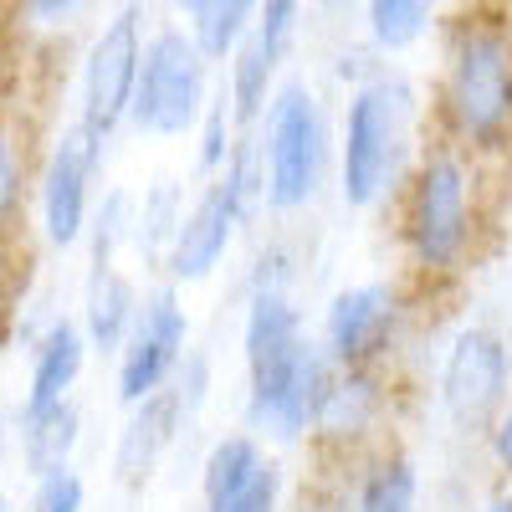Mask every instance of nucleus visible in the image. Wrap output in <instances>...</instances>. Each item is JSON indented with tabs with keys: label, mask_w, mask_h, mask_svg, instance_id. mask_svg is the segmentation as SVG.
I'll return each instance as SVG.
<instances>
[{
	"label": "nucleus",
	"mask_w": 512,
	"mask_h": 512,
	"mask_svg": "<svg viewBox=\"0 0 512 512\" xmlns=\"http://www.w3.org/2000/svg\"><path fill=\"white\" fill-rule=\"evenodd\" d=\"M410 123H415L410 82L374 77L354 93L349 118H344V154H338V180H344L349 205L369 210L390 195L410 149Z\"/></svg>",
	"instance_id": "f257e3e1"
},
{
	"label": "nucleus",
	"mask_w": 512,
	"mask_h": 512,
	"mask_svg": "<svg viewBox=\"0 0 512 512\" xmlns=\"http://www.w3.org/2000/svg\"><path fill=\"white\" fill-rule=\"evenodd\" d=\"M210 108V52L195 41L190 26H159L144 41V67L128 123L149 139L195 134Z\"/></svg>",
	"instance_id": "f03ea898"
},
{
	"label": "nucleus",
	"mask_w": 512,
	"mask_h": 512,
	"mask_svg": "<svg viewBox=\"0 0 512 512\" xmlns=\"http://www.w3.org/2000/svg\"><path fill=\"white\" fill-rule=\"evenodd\" d=\"M328 159L323 108L308 82H282L262 108V164H267V205L297 210L318 195Z\"/></svg>",
	"instance_id": "7ed1b4c3"
},
{
	"label": "nucleus",
	"mask_w": 512,
	"mask_h": 512,
	"mask_svg": "<svg viewBox=\"0 0 512 512\" xmlns=\"http://www.w3.org/2000/svg\"><path fill=\"white\" fill-rule=\"evenodd\" d=\"M144 11L139 6H118L88 41L82 52V77H77V123H88L93 134H113L128 123L139 88V67H144Z\"/></svg>",
	"instance_id": "20e7f679"
},
{
	"label": "nucleus",
	"mask_w": 512,
	"mask_h": 512,
	"mask_svg": "<svg viewBox=\"0 0 512 512\" xmlns=\"http://www.w3.org/2000/svg\"><path fill=\"white\" fill-rule=\"evenodd\" d=\"M446 103L466 139L492 144L512 123V41L492 26L461 31L451 72H446Z\"/></svg>",
	"instance_id": "39448f33"
},
{
	"label": "nucleus",
	"mask_w": 512,
	"mask_h": 512,
	"mask_svg": "<svg viewBox=\"0 0 512 512\" xmlns=\"http://www.w3.org/2000/svg\"><path fill=\"white\" fill-rule=\"evenodd\" d=\"M328 374H333L328 354L313 349L308 338L292 344V349H282V354H272V359L246 364V379H251L246 420H251V431L277 436V441H297L318 420Z\"/></svg>",
	"instance_id": "423d86ee"
},
{
	"label": "nucleus",
	"mask_w": 512,
	"mask_h": 512,
	"mask_svg": "<svg viewBox=\"0 0 512 512\" xmlns=\"http://www.w3.org/2000/svg\"><path fill=\"white\" fill-rule=\"evenodd\" d=\"M103 134H93L88 123H72L62 128V139L52 144L47 154V169H41V190H36V205H41V231H47L52 246H77L88 236V221H93V180L103 169Z\"/></svg>",
	"instance_id": "0eeeda50"
},
{
	"label": "nucleus",
	"mask_w": 512,
	"mask_h": 512,
	"mask_svg": "<svg viewBox=\"0 0 512 512\" xmlns=\"http://www.w3.org/2000/svg\"><path fill=\"white\" fill-rule=\"evenodd\" d=\"M185 338H190V318L180 308V297L159 287L139 303V318L128 328L123 349H118V400L134 405L154 390H164L169 374L185 359Z\"/></svg>",
	"instance_id": "6e6552de"
},
{
	"label": "nucleus",
	"mask_w": 512,
	"mask_h": 512,
	"mask_svg": "<svg viewBox=\"0 0 512 512\" xmlns=\"http://www.w3.org/2000/svg\"><path fill=\"white\" fill-rule=\"evenodd\" d=\"M303 6H308V0H262L251 31L241 36V47L226 57L231 62L226 98H231L236 123L262 118V108L272 98V82H277V72H282V62L292 52V41H297V26H303Z\"/></svg>",
	"instance_id": "1a4fd4ad"
},
{
	"label": "nucleus",
	"mask_w": 512,
	"mask_h": 512,
	"mask_svg": "<svg viewBox=\"0 0 512 512\" xmlns=\"http://www.w3.org/2000/svg\"><path fill=\"white\" fill-rule=\"evenodd\" d=\"M507 349L502 338L487 333V328H466L456 333V344L446 354V369H441V400H446V415L461 425V431H477L497 415V405L507 400Z\"/></svg>",
	"instance_id": "9d476101"
},
{
	"label": "nucleus",
	"mask_w": 512,
	"mask_h": 512,
	"mask_svg": "<svg viewBox=\"0 0 512 512\" xmlns=\"http://www.w3.org/2000/svg\"><path fill=\"white\" fill-rule=\"evenodd\" d=\"M466 236H472V205H466V175L456 159H431L410 195V241L425 267H451Z\"/></svg>",
	"instance_id": "9b49d317"
},
{
	"label": "nucleus",
	"mask_w": 512,
	"mask_h": 512,
	"mask_svg": "<svg viewBox=\"0 0 512 512\" xmlns=\"http://www.w3.org/2000/svg\"><path fill=\"white\" fill-rule=\"evenodd\" d=\"M128 410H134V415H128L123 431H118L113 472H118V482L139 487V482H149L159 472V461L169 456V446L180 441V431H185V420L195 415V405H190V395L180 390V384H164V390L134 400Z\"/></svg>",
	"instance_id": "f8f14e48"
},
{
	"label": "nucleus",
	"mask_w": 512,
	"mask_h": 512,
	"mask_svg": "<svg viewBox=\"0 0 512 512\" xmlns=\"http://www.w3.org/2000/svg\"><path fill=\"white\" fill-rule=\"evenodd\" d=\"M390 323H395V297H390V287H379V282L349 287V292H338L333 303H328L323 349H328L333 364L354 369V364H364L369 354H379Z\"/></svg>",
	"instance_id": "ddd939ff"
},
{
	"label": "nucleus",
	"mask_w": 512,
	"mask_h": 512,
	"mask_svg": "<svg viewBox=\"0 0 512 512\" xmlns=\"http://www.w3.org/2000/svg\"><path fill=\"white\" fill-rule=\"evenodd\" d=\"M88 333L77 323L57 318L47 323V333L31 344V374H26V395H21V410H41V405H62L72 400V384L88 369Z\"/></svg>",
	"instance_id": "4468645a"
},
{
	"label": "nucleus",
	"mask_w": 512,
	"mask_h": 512,
	"mask_svg": "<svg viewBox=\"0 0 512 512\" xmlns=\"http://www.w3.org/2000/svg\"><path fill=\"white\" fill-rule=\"evenodd\" d=\"M139 287L128 282L118 267H98L88 272V308H82V333H88V344L103 349V354H118L128 328L139 318Z\"/></svg>",
	"instance_id": "2eb2a0df"
},
{
	"label": "nucleus",
	"mask_w": 512,
	"mask_h": 512,
	"mask_svg": "<svg viewBox=\"0 0 512 512\" xmlns=\"http://www.w3.org/2000/svg\"><path fill=\"white\" fill-rule=\"evenodd\" d=\"M77 436H82V420H77L72 400L41 405V410H21V461H26V472L47 477V472L72 466Z\"/></svg>",
	"instance_id": "dca6fc26"
},
{
	"label": "nucleus",
	"mask_w": 512,
	"mask_h": 512,
	"mask_svg": "<svg viewBox=\"0 0 512 512\" xmlns=\"http://www.w3.org/2000/svg\"><path fill=\"white\" fill-rule=\"evenodd\" d=\"M180 216H185V195L175 180H154L139 200H134V251L144 267H164L169 256V241L180 231Z\"/></svg>",
	"instance_id": "f3484780"
},
{
	"label": "nucleus",
	"mask_w": 512,
	"mask_h": 512,
	"mask_svg": "<svg viewBox=\"0 0 512 512\" xmlns=\"http://www.w3.org/2000/svg\"><path fill=\"white\" fill-rule=\"evenodd\" d=\"M256 6H262V0H190V6H185V26L210 52V62H226L241 47V36L251 31Z\"/></svg>",
	"instance_id": "a211bd4d"
},
{
	"label": "nucleus",
	"mask_w": 512,
	"mask_h": 512,
	"mask_svg": "<svg viewBox=\"0 0 512 512\" xmlns=\"http://www.w3.org/2000/svg\"><path fill=\"white\" fill-rule=\"evenodd\" d=\"M441 0H364V31L379 52H410L431 31Z\"/></svg>",
	"instance_id": "6ab92c4d"
},
{
	"label": "nucleus",
	"mask_w": 512,
	"mask_h": 512,
	"mask_svg": "<svg viewBox=\"0 0 512 512\" xmlns=\"http://www.w3.org/2000/svg\"><path fill=\"white\" fill-rule=\"evenodd\" d=\"M267 466V456L256 451V441L251 436H226V441H216V451L205 456V512H221L256 472Z\"/></svg>",
	"instance_id": "aec40b11"
},
{
	"label": "nucleus",
	"mask_w": 512,
	"mask_h": 512,
	"mask_svg": "<svg viewBox=\"0 0 512 512\" xmlns=\"http://www.w3.org/2000/svg\"><path fill=\"white\" fill-rule=\"evenodd\" d=\"M374 415V390L349 369V374H328V390H323V405H318V431H359V425Z\"/></svg>",
	"instance_id": "412c9836"
},
{
	"label": "nucleus",
	"mask_w": 512,
	"mask_h": 512,
	"mask_svg": "<svg viewBox=\"0 0 512 512\" xmlns=\"http://www.w3.org/2000/svg\"><path fill=\"white\" fill-rule=\"evenodd\" d=\"M359 512H415V472L405 461H390L364 482Z\"/></svg>",
	"instance_id": "4be33fe9"
},
{
	"label": "nucleus",
	"mask_w": 512,
	"mask_h": 512,
	"mask_svg": "<svg viewBox=\"0 0 512 512\" xmlns=\"http://www.w3.org/2000/svg\"><path fill=\"white\" fill-rule=\"evenodd\" d=\"M82 507H88V487H82V477L72 472V466L36 477L31 502H26V512H82Z\"/></svg>",
	"instance_id": "5701e85b"
},
{
	"label": "nucleus",
	"mask_w": 512,
	"mask_h": 512,
	"mask_svg": "<svg viewBox=\"0 0 512 512\" xmlns=\"http://www.w3.org/2000/svg\"><path fill=\"white\" fill-rule=\"evenodd\" d=\"M231 118H236V113H231V98H226V93L205 108V118H200V164H205V169H221V164L231 159V149H236V144H231Z\"/></svg>",
	"instance_id": "b1692460"
},
{
	"label": "nucleus",
	"mask_w": 512,
	"mask_h": 512,
	"mask_svg": "<svg viewBox=\"0 0 512 512\" xmlns=\"http://www.w3.org/2000/svg\"><path fill=\"white\" fill-rule=\"evenodd\" d=\"M16 205H21V154L6 134H0V231L11 226Z\"/></svg>",
	"instance_id": "393cba45"
},
{
	"label": "nucleus",
	"mask_w": 512,
	"mask_h": 512,
	"mask_svg": "<svg viewBox=\"0 0 512 512\" xmlns=\"http://www.w3.org/2000/svg\"><path fill=\"white\" fill-rule=\"evenodd\" d=\"M497 461L512 472V410L502 415V425H497Z\"/></svg>",
	"instance_id": "a878e982"
},
{
	"label": "nucleus",
	"mask_w": 512,
	"mask_h": 512,
	"mask_svg": "<svg viewBox=\"0 0 512 512\" xmlns=\"http://www.w3.org/2000/svg\"><path fill=\"white\" fill-rule=\"evenodd\" d=\"M482 512H512V497H497V502H487Z\"/></svg>",
	"instance_id": "bb28decb"
},
{
	"label": "nucleus",
	"mask_w": 512,
	"mask_h": 512,
	"mask_svg": "<svg viewBox=\"0 0 512 512\" xmlns=\"http://www.w3.org/2000/svg\"><path fill=\"white\" fill-rule=\"evenodd\" d=\"M169 6H175V11H180V16H185V6H190V0H169Z\"/></svg>",
	"instance_id": "cd10ccee"
},
{
	"label": "nucleus",
	"mask_w": 512,
	"mask_h": 512,
	"mask_svg": "<svg viewBox=\"0 0 512 512\" xmlns=\"http://www.w3.org/2000/svg\"><path fill=\"white\" fill-rule=\"evenodd\" d=\"M0 512H11V497L6 492H0Z\"/></svg>",
	"instance_id": "c85d7f7f"
},
{
	"label": "nucleus",
	"mask_w": 512,
	"mask_h": 512,
	"mask_svg": "<svg viewBox=\"0 0 512 512\" xmlns=\"http://www.w3.org/2000/svg\"><path fill=\"white\" fill-rule=\"evenodd\" d=\"M323 6H349V0H323Z\"/></svg>",
	"instance_id": "c756f323"
},
{
	"label": "nucleus",
	"mask_w": 512,
	"mask_h": 512,
	"mask_svg": "<svg viewBox=\"0 0 512 512\" xmlns=\"http://www.w3.org/2000/svg\"><path fill=\"white\" fill-rule=\"evenodd\" d=\"M0 446H6V431H0Z\"/></svg>",
	"instance_id": "7c9ffc66"
}]
</instances>
